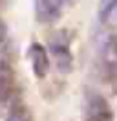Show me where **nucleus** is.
<instances>
[{"mask_svg": "<svg viewBox=\"0 0 117 121\" xmlns=\"http://www.w3.org/2000/svg\"><path fill=\"white\" fill-rule=\"evenodd\" d=\"M15 88V73L7 62H0V105L9 101Z\"/></svg>", "mask_w": 117, "mask_h": 121, "instance_id": "5", "label": "nucleus"}, {"mask_svg": "<svg viewBox=\"0 0 117 121\" xmlns=\"http://www.w3.org/2000/svg\"><path fill=\"white\" fill-rule=\"evenodd\" d=\"M62 2L64 0H35L38 20H42V22L55 20L62 11Z\"/></svg>", "mask_w": 117, "mask_h": 121, "instance_id": "4", "label": "nucleus"}, {"mask_svg": "<svg viewBox=\"0 0 117 121\" xmlns=\"http://www.w3.org/2000/svg\"><path fill=\"white\" fill-rule=\"evenodd\" d=\"M28 57L31 62V68H33V73L38 79H44L48 75V70H50V57H48L46 48L38 42H33L28 50Z\"/></svg>", "mask_w": 117, "mask_h": 121, "instance_id": "3", "label": "nucleus"}, {"mask_svg": "<svg viewBox=\"0 0 117 121\" xmlns=\"http://www.w3.org/2000/svg\"><path fill=\"white\" fill-rule=\"evenodd\" d=\"M7 35V28H6V22L4 20H0V44L4 42V39Z\"/></svg>", "mask_w": 117, "mask_h": 121, "instance_id": "9", "label": "nucleus"}, {"mask_svg": "<svg viewBox=\"0 0 117 121\" xmlns=\"http://www.w3.org/2000/svg\"><path fill=\"white\" fill-rule=\"evenodd\" d=\"M7 121H31V117H29V110L24 105H15L13 108L9 110Z\"/></svg>", "mask_w": 117, "mask_h": 121, "instance_id": "8", "label": "nucleus"}, {"mask_svg": "<svg viewBox=\"0 0 117 121\" xmlns=\"http://www.w3.org/2000/svg\"><path fill=\"white\" fill-rule=\"evenodd\" d=\"M84 121H113L110 103L99 94H88L84 103Z\"/></svg>", "mask_w": 117, "mask_h": 121, "instance_id": "2", "label": "nucleus"}, {"mask_svg": "<svg viewBox=\"0 0 117 121\" xmlns=\"http://www.w3.org/2000/svg\"><path fill=\"white\" fill-rule=\"evenodd\" d=\"M50 52L51 57L55 59L57 68L62 73H68L71 70L73 57L70 50V33L68 31H55L50 37Z\"/></svg>", "mask_w": 117, "mask_h": 121, "instance_id": "1", "label": "nucleus"}, {"mask_svg": "<svg viewBox=\"0 0 117 121\" xmlns=\"http://www.w3.org/2000/svg\"><path fill=\"white\" fill-rule=\"evenodd\" d=\"M102 59L110 68L117 66V37H110L102 50Z\"/></svg>", "mask_w": 117, "mask_h": 121, "instance_id": "6", "label": "nucleus"}, {"mask_svg": "<svg viewBox=\"0 0 117 121\" xmlns=\"http://www.w3.org/2000/svg\"><path fill=\"white\" fill-rule=\"evenodd\" d=\"M115 9H117V0H99V8H97L99 20H101V22H106Z\"/></svg>", "mask_w": 117, "mask_h": 121, "instance_id": "7", "label": "nucleus"}]
</instances>
